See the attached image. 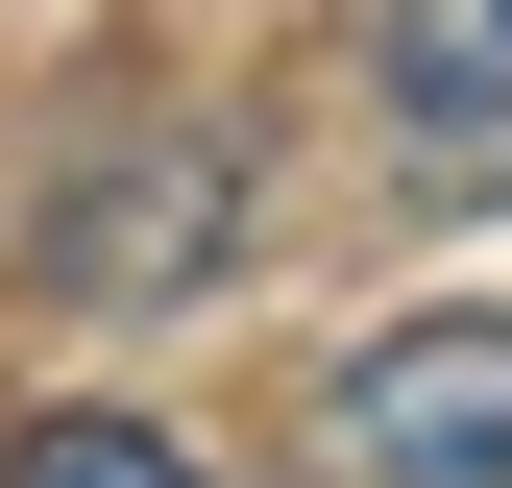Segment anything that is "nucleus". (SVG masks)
I'll use <instances>...</instances> for the list:
<instances>
[{"mask_svg": "<svg viewBox=\"0 0 512 488\" xmlns=\"http://www.w3.org/2000/svg\"><path fill=\"white\" fill-rule=\"evenodd\" d=\"M342 464L366 488H512V318H391L342 366Z\"/></svg>", "mask_w": 512, "mask_h": 488, "instance_id": "1", "label": "nucleus"}, {"mask_svg": "<svg viewBox=\"0 0 512 488\" xmlns=\"http://www.w3.org/2000/svg\"><path fill=\"white\" fill-rule=\"evenodd\" d=\"M366 74H391L415 147H464V122H512V0H391V25H366Z\"/></svg>", "mask_w": 512, "mask_h": 488, "instance_id": "2", "label": "nucleus"}, {"mask_svg": "<svg viewBox=\"0 0 512 488\" xmlns=\"http://www.w3.org/2000/svg\"><path fill=\"white\" fill-rule=\"evenodd\" d=\"M0 488H220V464L147 440V415H49V440H0Z\"/></svg>", "mask_w": 512, "mask_h": 488, "instance_id": "3", "label": "nucleus"}]
</instances>
